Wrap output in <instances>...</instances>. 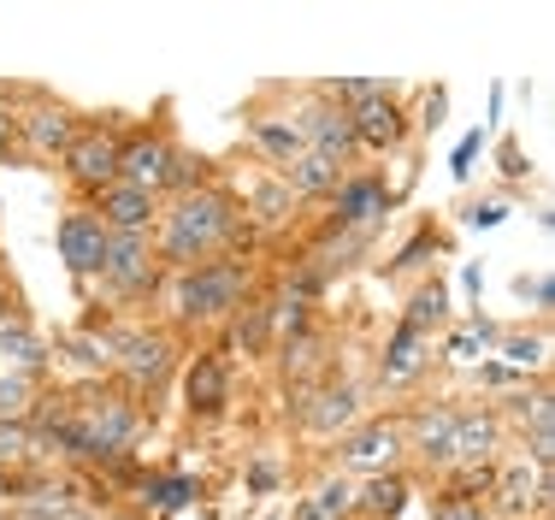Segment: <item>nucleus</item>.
Instances as JSON below:
<instances>
[{"mask_svg":"<svg viewBox=\"0 0 555 520\" xmlns=\"http://www.w3.org/2000/svg\"><path fill=\"white\" fill-rule=\"evenodd\" d=\"M243 231V213L224 190H190V195H171V207H160L154 219V255L171 272H190V266H207V261H224V249L236 243Z\"/></svg>","mask_w":555,"mask_h":520,"instance_id":"f257e3e1","label":"nucleus"},{"mask_svg":"<svg viewBox=\"0 0 555 520\" xmlns=\"http://www.w3.org/2000/svg\"><path fill=\"white\" fill-rule=\"evenodd\" d=\"M248 266L243 261H207V266H190L178 272L171 284V314L183 326H219V319H236L248 302Z\"/></svg>","mask_w":555,"mask_h":520,"instance_id":"f03ea898","label":"nucleus"},{"mask_svg":"<svg viewBox=\"0 0 555 520\" xmlns=\"http://www.w3.org/2000/svg\"><path fill=\"white\" fill-rule=\"evenodd\" d=\"M171 367H178V343H171V331H125V338L113 343V372L125 379L130 396H149L160 391L171 379Z\"/></svg>","mask_w":555,"mask_h":520,"instance_id":"7ed1b4c3","label":"nucleus"},{"mask_svg":"<svg viewBox=\"0 0 555 520\" xmlns=\"http://www.w3.org/2000/svg\"><path fill=\"white\" fill-rule=\"evenodd\" d=\"M118 154H125V130H118L113 118L83 125V130H77V142L65 149V178L95 202L101 190H113V183H118Z\"/></svg>","mask_w":555,"mask_h":520,"instance_id":"20e7f679","label":"nucleus"},{"mask_svg":"<svg viewBox=\"0 0 555 520\" xmlns=\"http://www.w3.org/2000/svg\"><path fill=\"white\" fill-rule=\"evenodd\" d=\"M101 284H107L118 302L154 296V284H160V255H154V237H107Z\"/></svg>","mask_w":555,"mask_h":520,"instance_id":"39448f33","label":"nucleus"},{"mask_svg":"<svg viewBox=\"0 0 555 520\" xmlns=\"http://www.w3.org/2000/svg\"><path fill=\"white\" fill-rule=\"evenodd\" d=\"M171 154H178V142L166 137V125L130 130V137H125V154H118V183H130V190H149V195H166Z\"/></svg>","mask_w":555,"mask_h":520,"instance_id":"423d86ee","label":"nucleus"},{"mask_svg":"<svg viewBox=\"0 0 555 520\" xmlns=\"http://www.w3.org/2000/svg\"><path fill=\"white\" fill-rule=\"evenodd\" d=\"M83 118L60 101H36L30 113H18V149L36 154V160H65V149L77 142Z\"/></svg>","mask_w":555,"mask_h":520,"instance_id":"0eeeda50","label":"nucleus"},{"mask_svg":"<svg viewBox=\"0 0 555 520\" xmlns=\"http://www.w3.org/2000/svg\"><path fill=\"white\" fill-rule=\"evenodd\" d=\"M107 225H101V213L95 207H72L60 219V231H54V243H60V261L72 266L77 278H95L101 272V261H107Z\"/></svg>","mask_w":555,"mask_h":520,"instance_id":"6e6552de","label":"nucleus"},{"mask_svg":"<svg viewBox=\"0 0 555 520\" xmlns=\"http://www.w3.org/2000/svg\"><path fill=\"white\" fill-rule=\"evenodd\" d=\"M550 497H555V479H550V468H538V461H532V468L514 461V468H502V479H496V515L502 520H520V515L544 520Z\"/></svg>","mask_w":555,"mask_h":520,"instance_id":"1a4fd4ad","label":"nucleus"},{"mask_svg":"<svg viewBox=\"0 0 555 520\" xmlns=\"http://www.w3.org/2000/svg\"><path fill=\"white\" fill-rule=\"evenodd\" d=\"M95 213L113 237H154V219H160V195L130 190V183H113V190L95 195Z\"/></svg>","mask_w":555,"mask_h":520,"instance_id":"9d476101","label":"nucleus"},{"mask_svg":"<svg viewBox=\"0 0 555 520\" xmlns=\"http://www.w3.org/2000/svg\"><path fill=\"white\" fill-rule=\"evenodd\" d=\"M224 403H231V362H224L219 350L195 355L190 372H183V408L214 420V415H224Z\"/></svg>","mask_w":555,"mask_h":520,"instance_id":"9b49d317","label":"nucleus"},{"mask_svg":"<svg viewBox=\"0 0 555 520\" xmlns=\"http://www.w3.org/2000/svg\"><path fill=\"white\" fill-rule=\"evenodd\" d=\"M408 437L402 426H361V432H349V444H343V468L354 473H396V461H402Z\"/></svg>","mask_w":555,"mask_h":520,"instance_id":"f8f14e48","label":"nucleus"},{"mask_svg":"<svg viewBox=\"0 0 555 520\" xmlns=\"http://www.w3.org/2000/svg\"><path fill=\"white\" fill-rule=\"evenodd\" d=\"M296 130H301V142H308L313 154H332V160H349V154H354V130H349V113H343L337 101H325V96L301 106Z\"/></svg>","mask_w":555,"mask_h":520,"instance_id":"ddd939ff","label":"nucleus"},{"mask_svg":"<svg viewBox=\"0 0 555 520\" xmlns=\"http://www.w3.org/2000/svg\"><path fill=\"white\" fill-rule=\"evenodd\" d=\"M349 130H354V149L385 154V149H396V142H402L408 118H402V106H396L390 96H378V101L354 106V113H349Z\"/></svg>","mask_w":555,"mask_h":520,"instance_id":"4468645a","label":"nucleus"},{"mask_svg":"<svg viewBox=\"0 0 555 520\" xmlns=\"http://www.w3.org/2000/svg\"><path fill=\"white\" fill-rule=\"evenodd\" d=\"M496 437H502V420L496 415H455L449 461H461V468H485V461L496 456Z\"/></svg>","mask_w":555,"mask_h":520,"instance_id":"2eb2a0df","label":"nucleus"},{"mask_svg":"<svg viewBox=\"0 0 555 520\" xmlns=\"http://www.w3.org/2000/svg\"><path fill=\"white\" fill-rule=\"evenodd\" d=\"M390 207V190L378 178H343L337 183V225H373Z\"/></svg>","mask_w":555,"mask_h":520,"instance_id":"dca6fc26","label":"nucleus"},{"mask_svg":"<svg viewBox=\"0 0 555 520\" xmlns=\"http://www.w3.org/2000/svg\"><path fill=\"white\" fill-rule=\"evenodd\" d=\"M426 350H431V338H420L414 326H396L390 343H385V362H378V379H385V384H408L420 367H426Z\"/></svg>","mask_w":555,"mask_h":520,"instance_id":"f3484780","label":"nucleus"},{"mask_svg":"<svg viewBox=\"0 0 555 520\" xmlns=\"http://www.w3.org/2000/svg\"><path fill=\"white\" fill-rule=\"evenodd\" d=\"M337 183H343V160L332 154H301L296 166H284V190L289 195H337Z\"/></svg>","mask_w":555,"mask_h":520,"instance_id":"a211bd4d","label":"nucleus"},{"mask_svg":"<svg viewBox=\"0 0 555 520\" xmlns=\"http://www.w3.org/2000/svg\"><path fill=\"white\" fill-rule=\"evenodd\" d=\"M248 137H255V149L267 154L278 172H284V166H296V160L308 154V142H301L296 118H255V125H248Z\"/></svg>","mask_w":555,"mask_h":520,"instance_id":"6ab92c4d","label":"nucleus"},{"mask_svg":"<svg viewBox=\"0 0 555 520\" xmlns=\"http://www.w3.org/2000/svg\"><path fill=\"white\" fill-rule=\"evenodd\" d=\"M408 509V479L402 473H373L366 491H354V515L361 520H396Z\"/></svg>","mask_w":555,"mask_h":520,"instance_id":"aec40b11","label":"nucleus"},{"mask_svg":"<svg viewBox=\"0 0 555 520\" xmlns=\"http://www.w3.org/2000/svg\"><path fill=\"white\" fill-rule=\"evenodd\" d=\"M449 437H455V408H438V415H420L414 420V437H408V449L426 461H449Z\"/></svg>","mask_w":555,"mask_h":520,"instance_id":"412c9836","label":"nucleus"},{"mask_svg":"<svg viewBox=\"0 0 555 520\" xmlns=\"http://www.w3.org/2000/svg\"><path fill=\"white\" fill-rule=\"evenodd\" d=\"M308 426H313V432H325V437L343 432V426H354V391H349V384L313 396V403H308Z\"/></svg>","mask_w":555,"mask_h":520,"instance_id":"4be33fe9","label":"nucleus"},{"mask_svg":"<svg viewBox=\"0 0 555 520\" xmlns=\"http://www.w3.org/2000/svg\"><path fill=\"white\" fill-rule=\"evenodd\" d=\"M231 343H236L243 355H267V343H272V308L243 302V314L231 319Z\"/></svg>","mask_w":555,"mask_h":520,"instance_id":"5701e85b","label":"nucleus"},{"mask_svg":"<svg viewBox=\"0 0 555 520\" xmlns=\"http://www.w3.org/2000/svg\"><path fill=\"white\" fill-rule=\"evenodd\" d=\"M449 319V296H443V284H426V290H414V302H408V319L402 326H414L420 338H431Z\"/></svg>","mask_w":555,"mask_h":520,"instance_id":"b1692460","label":"nucleus"},{"mask_svg":"<svg viewBox=\"0 0 555 520\" xmlns=\"http://www.w3.org/2000/svg\"><path fill=\"white\" fill-rule=\"evenodd\" d=\"M378 96H390L378 77H343V84H325V101H337L343 113H354V106H366V101H378Z\"/></svg>","mask_w":555,"mask_h":520,"instance_id":"393cba45","label":"nucleus"},{"mask_svg":"<svg viewBox=\"0 0 555 520\" xmlns=\"http://www.w3.org/2000/svg\"><path fill=\"white\" fill-rule=\"evenodd\" d=\"M190 190H207V160L202 154H171V178H166V195H190Z\"/></svg>","mask_w":555,"mask_h":520,"instance_id":"a878e982","label":"nucleus"},{"mask_svg":"<svg viewBox=\"0 0 555 520\" xmlns=\"http://www.w3.org/2000/svg\"><path fill=\"white\" fill-rule=\"evenodd\" d=\"M431 520H496V515L479 497H467V491H449V497L431 503Z\"/></svg>","mask_w":555,"mask_h":520,"instance_id":"bb28decb","label":"nucleus"},{"mask_svg":"<svg viewBox=\"0 0 555 520\" xmlns=\"http://www.w3.org/2000/svg\"><path fill=\"white\" fill-rule=\"evenodd\" d=\"M30 444H36V432L24 420H0V468H7V461H24Z\"/></svg>","mask_w":555,"mask_h":520,"instance_id":"cd10ccee","label":"nucleus"},{"mask_svg":"<svg viewBox=\"0 0 555 520\" xmlns=\"http://www.w3.org/2000/svg\"><path fill=\"white\" fill-rule=\"evenodd\" d=\"M313 503H320V515H325V520H343V515H354V491L343 485V479H325V485L313 491Z\"/></svg>","mask_w":555,"mask_h":520,"instance_id":"c85d7f7f","label":"nucleus"},{"mask_svg":"<svg viewBox=\"0 0 555 520\" xmlns=\"http://www.w3.org/2000/svg\"><path fill=\"white\" fill-rule=\"evenodd\" d=\"M149 497L160 503V509H178V503L195 497V485H190V479H149Z\"/></svg>","mask_w":555,"mask_h":520,"instance_id":"c756f323","label":"nucleus"},{"mask_svg":"<svg viewBox=\"0 0 555 520\" xmlns=\"http://www.w3.org/2000/svg\"><path fill=\"white\" fill-rule=\"evenodd\" d=\"M284 207H289V190H284V183H267V190H255V213H260V219H284Z\"/></svg>","mask_w":555,"mask_h":520,"instance_id":"7c9ffc66","label":"nucleus"},{"mask_svg":"<svg viewBox=\"0 0 555 520\" xmlns=\"http://www.w3.org/2000/svg\"><path fill=\"white\" fill-rule=\"evenodd\" d=\"M12 149H18V113H12V106H0V160H7Z\"/></svg>","mask_w":555,"mask_h":520,"instance_id":"2f4dec72","label":"nucleus"},{"mask_svg":"<svg viewBox=\"0 0 555 520\" xmlns=\"http://www.w3.org/2000/svg\"><path fill=\"white\" fill-rule=\"evenodd\" d=\"M538 350H544V343H508V362H538Z\"/></svg>","mask_w":555,"mask_h":520,"instance_id":"473e14b6","label":"nucleus"},{"mask_svg":"<svg viewBox=\"0 0 555 520\" xmlns=\"http://www.w3.org/2000/svg\"><path fill=\"white\" fill-rule=\"evenodd\" d=\"M296 520H325V515H320V503L308 497V503H301V509H296Z\"/></svg>","mask_w":555,"mask_h":520,"instance_id":"72a5a7b5","label":"nucleus"},{"mask_svg":"<svg viewBox=\"0 0 555 520\" xmlns=\"http://www.w3.org/2000/svg\"><path fill=\"white\" fill-rule=\"evenodd\" d=\"M83 520H101V515H83Z\"/></svg>","mask_w":555,"mask_h":520,"instance_id":"f704fd0d","label":"nucleus"}]
</instances>
